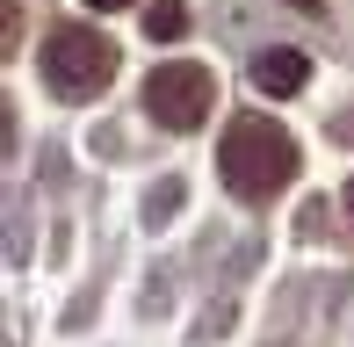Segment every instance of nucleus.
Wrapping results in <instances>:
<instances>
[{"mask_svg":"<svg viewBox=\"0 0 354 347\" xmlns=\"http://www.w3.org/2000/svg\"><path fill=\"white\" fill-rule=\"evenodd\" d=\"M210 102H217V80L196 58H167V66H152V80H145V116L167 123V131H196V123L210 116Z\"/></svg>","mask_w":354,"mask_h":347,"instance_id":"nucleus-3","label":"nucleus"},{"mask_svg":"<svg viewBox=\"0 0 354 347\" xmlns=\"http://www.w3.org/2000/svg\"><path fill=\"white\" fill-rule=\"evenodd\" d=\"M44 80L58 94H73V102H87V94H102L116 80V44H109L102 29H87V22L51 29V37H44Z\"/></svg>","mask_w":354,"mask_h":347,"instance_id":"nucleus-2","label":"nucleus"},{"mask_svg":"<svg viewBox=\"0 0 354 347\" xmlns=\"http://www.w3.org/2000/svg\"><path fill=\"white\" fill-rule=\"evenodd\" d=\"M347 217H354V181H347Z\"/></svg>","mask_w":354,"mask_h":347,"instance_id":"nucleus-7","label":"nucleus"},{"mask_svg":"<svg viewBox=\"0 0 354 347\" xmlns=\"http://www.w3.org/2000/svg\"><path fill=\"white\" fill-rule=\"evenodd\" d=\"M217 174L232 181V196L246 203H268L297 181V138L282 131L275 116H239L217 145Z\"/></svg>","mask_w":354,"mask_h":347,"instance_id":"nucleus-1","label":"nucleus"},{"mask_svg":"<svg viewBox=\"0 0 354 347\" xmlns=\"http://www.w3.org/2000/svg\"><path fill=\"white\" fill-rule=\"evenodd\" d=\"M87 8H102V15H116V8H131V0H87Z\"/></svg>","mask_w":354,"mask_h":347,"instance_id":"nucleus-6","label":"nucleus"},{"mask_svg":"<svg viewBox=\"0 0 354 347\" xmlns=\"http://www.w3.org/2000/svg\"><path fill=\"white\" fill-rule=\"evenodd\" d=\"M304 80H311V58H304L297 44H268V51L253 58V87L261 94H297Z\"/></svg>","mask_w":354,"mask_h":347,"instance_id":"nucleus-4","label":"nucleus"},{"mask_svg":"<svg viewBox=\"0 0 354 347\" xmlns=\"http://www.w3.org/2000/svg\"><path fill=\"white\" fill-rule=\"evenodd\" d=\"M145 37H152V44L188 37V8H181V0H152V8H145Z\"/></svg>","mask_w":354,"mask_h":347,"instance_id":"nucleus-5","label":"nucleus"}]
</instances>
